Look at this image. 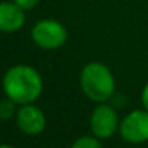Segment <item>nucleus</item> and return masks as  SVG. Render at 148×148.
Wrapping results in <instances>:
<instances>
[{
    "mask_svg": "<svg viewBox=\"0 0 148 148\" xmlns=\"http://www.w3.org/2000/svg\"><path fill=\"white\" fill-rule=\"evenodd\" d=\"M121 137L132 144L148 141V111L135 109L130 112L119 124Z\"/></svg>",
    "mask_w": 148,
    "mask_h": 148,
    "instance_id": "nucleus-4",
    "label": "nucleus"
},
{
    "mask_svg": "<svg viewBox=\"0 0 148 148\" xmlns=\"http://www.w3.org/2000/svg\"><path fill=\"white\" fill-rule=\"evenodd\" d=\"M0 148H13V147H10V145H7V144H3V145H0Z\"/></svg>",
    "mask_w": 148,
    "mask_h": 148,
    "instance_id": "nucleus-12",
    "label": "nucleus"
},
{
    "mask_svg": "<svg viewBox=\"0 0 148 148\" xmlns=\"http://www.w3.org/2000/svg\"><path fill=\"white\" fill-rule=\"evenodd\" d=\"M13 115H14V102L9 98L0 101V119L1 121L10 119Z\"/></svg>",
    "mask_w": 148,
    "mask_h": 148,
    "instance_id": "nucleus-9",
    "label": "nucleus"
},
{
    "mask_svg": "<svg viewBox=\"0 0 148 148\" xmlns=\"http://www.w3.org/2000/svg\"><path fill=\"white\" fill-rule=\"evenodd\" d=\"M14 3L20 6L23 10H30L39 3V0H14Z\"/></svg>",
    "mask_w": 148,
    "mask_h": 148,
    "instance_id": "nucleus-10",
    "label": "nucleus"
},
{
    "mask_svg": "<svg viewBox=\"0 0 148 148\" xmlns=\"http://www.w3.org/2000/svg\"><path fill=\"white\" fill-rule=\"evenodd\" d=\"M141 101H143L144 108L148 111V84L144 86V89H143V94H141Z\"/></svg>",
    "mask_w": 148,
    "mask_h": 148,
    "instance_id": "nucleus-11",
    "label": "nucleus"
},
{
    "mask_svg": "<svg viewBox=\"0 0 148 148\" xmlns=\"http://www.w3.org/2000/svg\"><path fill=\"white\" fill-rule=\"evenodd\" d=\"M79 84L84 94L94 102H105L115 91V79L106 65L91 62L81 72Z\"/></svg>",
    "mask_w": 148,
    "mask_h": 148,
    "instance_id": "nucleus-2",
    "label": "nucleus"
},
{
    "mask_svg": "<svg viewBox=\"0 0 148 148\" xmlns=\"http://www.w3.org/2000/svg\"><path fill=\"white\" fill-rule=\"evenodd\" d=\"M71 148H102V145L98 141V137H81Z\"/></svg>",
    "mask_w": 148,
    "mask_h": 148,
    "instance_id": "nucleus-8",
    "label": "nucleus"
},
{
    "mask_svg": "<svg viewBox=\"0 0 148 148\" xmlns=\"http://www.w3.org/2000/svg\"><path fill=\"white\" fill-rule=\"evenodd\" d=\"M32 39L42 49H58L65 45L68 39V32L65 26L59 22L45 19L33 26Z\"/></svg>",
    "mask_w": 148,
    "mask_h": 148,
    "instance_id": "nucleus-3",
    "label": "nucleus"
},
{
    "mask_svg": "<svg viewBox=\"0 0 148 148\" xmlns=\"http://www.w3.org/2000/svg\"><path fill=\"white\" fill-rule=\"evenodd\" d=\"M118 128V115L109 105H99L91 115V130L98 138H109Z\"/></svg>",
    "mask_w": 148,
    "mask_h": 148,
    "instance_id": "nucleus-5",
    "label": "nucleus"
},
{
    "mask_svg": "<svg viewBox=\"0 0 148 148\" xmlns=\"http://www.w3.org/2000/svg\"><path fill=\"white\" fill-rule=\"evenodd\" d=\"M25 25V10L12 1L0 3V32L13 33Z\"/></svg>",
    "mask_w": 148,
    "mask_h": 148,
    "instance_id": "nucleus-7",
    "label": "nucleus"
},
{
    "mask_svg": "<svg viewBox=\"0 0 148 148\" xmlns=\"http://www.w3.org/2000/svg\"><path fill=\"white\" fill-rule=\"evenodd\" d=\"M3 91L14 103H32L40 97L43 82L39 72L27 65H16L3 76Z\"/></svg>",
    "mask_w": 148,
    "mask_h": 148,
    "instance_id": "nucleus-1",
    "label": "nucleus"
},
{
    "mask_svg": "<svg viewBox=\"0 0 148 148\" xmlns=\"http://www.w3.org/2000/svg\"><path fill=\"white\" fill-rule=\"evenodd\" d=\"M17 127L27 135H38L46 128V116L43 111L32 103H25L16 114Z\"/></svg>",
    "mask_w": 148,
    "mask_h": 148,
    "instance_id": "nucleus-6",
    "label": "nucleus"
}]
</instances>
